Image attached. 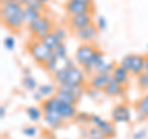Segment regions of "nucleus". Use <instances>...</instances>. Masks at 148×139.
<instances>
[{
  "instance_id": "nucleus-4",
  "label": "nucleus",
  "mask_w": 148,
  "mask_h": 139,
  "mask_svg": "<svg viewBox=\"0 0 148 139\" xmlns=\"http://www.w3.org/2000/svg\"><path fill=\"white\" fill-rule=\"evenodd\" d=\"M119 64L127 69L132 76H138L145 72V55L138 53H130L123 55Z\"/></svg>"
},
{
  "instance_id": "nucleus-15",
  "label": "nucleus",
  "mask_w": 148,
  "mask_h": 139,
  "mask_svg": "<svg viewBox=\"0 0 148 139\" xmlns=\"http://www.w3.org/2000/svg\"><path fill=\"white\" fill-rule=\"evenodd\" d=\"M135 112L138 122H143L148 119V95L142 96L135 104Z\"/></svg>"
},
{
  "instance_id": "nucleus-41",
  "label": "nucleus",
  "mask_w": 148,
  "mask_h": 139,
  "mask_svg": "<svg viewBox=\"0 0 148 139\" xmlns=\"http://www.w3.org/2000/svg\"><path fill=\"white\" fill-rule=\"evenodd\" d=\"M145 72L148 73V54L145 55Z\"/></svg>"
},
{
  "instance_id": "nucleus-44",
  "label": "nucleus",
  "mask_w": 148,
  "mask_h": 139,
  "mask_svg": "<svg viewBox=\"0 0 148 139\" xmlns=\"http://www.w3.org/2000/svg\"><path fill=\"white\" fill-rule=\"evenodd\" d=\"M12 1H15V3H18V4H21V5H25L27 0H12Z\"/></svg>"
},
{
  "instance_id": "nucleus-7",
  "label": "nucleus",
  "mask_w": 148,
  "mask_h": 139,
  "mask_svg": "<svg viewBox=\"0 0 148 139\" xmlns=\"http://www.w3.org/2000/svg\"><path fill=\"white\" fill-rule=\"evenodd\" d=\"M67 68H68L67 82H66L67 85H72V86H84V85H86L88 75L85 74V72L83 70L82 67L74 64V65L67 67Z\"/></svg>"
},
{
  "instance_id": "nucleus-23",
  "label": "nucleus",
  "mask_w": 148,
  "mask_h": 139,
  "mask_svg": "<svg viewBox=\"0 0 148 139\" xmlns=\"http://www.w3.org/2000/svg\"><path fill=\"white\" fill-rule=\"evenodd\" d=\"M67 74H68V68L67 67H59L57 70H56L53 74H52V76H53V80L54 82L58 85H63V84H66L67 82Z\"/></svg>"
},
{
  "instance_id": "nucleus-28",
  "label": "nucleus",
  "mask_w": 148,
  "mask_h": 139,
  "mask_svg": "<svg viewBox=\"0 0 148 139\" xmlns=\"http://www.w3.org/2000/svg\"><path fill=\"white\" fill-rule=\"evenodd\" d=\"M24 6L30 7V9H35V10H38L42 14H46V11H47V5L43 4V3H41L40 0H27Z\"/></svg>"
},
{
  "instance_id": "nucleus-17",
  "label": "nucleus",
  "mask_w": 148,
  "mask_h": 139,
  "mask_svg": "<svg viewBox=\"0 0 148 139\" xmlns=\"http://www.w3.org/2000/svg\"><path fill=\"white\" fill-rule=\"evenodd\" d=\"M58 113L61 114V117L64 119V121H72V119H74V117H75V114L78 113L77 105L66 104V102L59 101Z\"/></svg>"
},
{
  "instance_id": "nucleus-3",
  "label": "nucleus",
  "mask_w": 148,
  "mask_h": 139,
  "mask_svg": "<svg viewBox=\"0 0 148 139\" xmlns=\"http://www.w3.org/2000/svg\"><path fill=\"white\" fill-rule=\"evenodd\" d=\"M26 27H27V31L30 32V35L34 37V40L41 41L45 36H47L48 33H51L53 31L54 25H53L52 18L45 14L38 20L34 21L30 25H26Z\"/></svg>"
},
{
  "instance_id": "nucleus-43",
  "label": "nucleus",
  "mask_w": 148,
  "mask_h": 139,
  "mask_svg": "<svg viewBox=\"0 0 148 139\" xmlns=\"http://www.w3.org/2000/svg\"><path fill=\"white\" fill-rule=\"evenodd\" d=\"M77 1L84 3V4H86V5H91L92 6V0H77Z\"/></svg>"
},
{
  "instance_id": "nucleus-20",
  "label": "nucleus",
  "mask_w": 148,
  "mask_h": 139,
  "mask_svg": "<svg viewBox=\"0 0 148 139\" xmlns=\"http://www.w3.org/2000/svg\"><path fill=\"white\" fill-rule=\"evenodd\" d=\"M41 42H42L43 44H46V46H47V47H48L49 49H52L53 52H54V49L57 48L58 46L62 43V41L59 40L58 37L56 36L54 32L52 31V32H51V33H48L47 36H45L41 40Z\"/></svg>"
},
{
  "instance_id": "nucleus-39",
  "label": "nucleus",
  "mask_w": 148,
  "mask_h": 139,
  "mask_svg": "<svg viewBox=\"0 0 148 139\" xmlns=\"http://www.w3.org/2000/svg\"><path fill=\"white\" fill-rule=\"evenodd\" d=\"M5 116H6V107L5 106H1V107H0V118L4 119Z\"/></svg>"
},
{
  "instance_id": "nucleus-19",
  "label": "nucleus",
  "mask_w": 148,
  "mask_h": 139,
  "mask_svg": "<svg viewBox=\"0 0 148 139\" xmlns=\"http://www.w3.org/2000/svg\"><path fill=\"white\" fill-rule=\"evenodd\" d=\"M26 114L32 123H37L43 117V110L38 106H29L26 108Z\"/></svg>"
},
{
  "instance_id": "nucleus-29",
  "label": "nucleus",
  "mask_w": 148,
  "mask_h": 139,
  "mask_svg": "<svg viewBox=\"0 0 148 139\" xmlns=\"http://www.w3.org/2000/svg\"><path fill=\"white\" fill-rule=\"evenodd\" d=\"M88 139H106L105 136L103 134V132L96 127V126H91L88 127V134H86Z\"/></svg>"
},
{
  "instance_id": "nucleus-8",
  "label": "nucleus",
  "mask_w": 148,
  "mask_h": 139,
  "mask_svg": "<svg viewBox=\"0 0 148 139\" xmlns=\"http://www.w3.org/2000/svg\"><path fill=\"white\" fill-rule=\"evenodd\" d=\"M95 49L96 47L92 43H82L77 48L75 53H74V61H75L77 65H79L82 68L84 67L85 63L90 59L92 53L95 52Z\"/></svg>"
},
{
  "instance_id": "nucleus-42",
  "label": "nucleus",
  "mask_w": 148,
  "mask_h": 139,
  "mask_svg": "<svg viewBox=\"0 0 148 139\" xmlns=\"http://www.w3.org/2000/svg\"><path fill=\"white\" fill-rule=\"evenodd\" d=\"M22 74H24V75H32L30 68H24V70H22Z\"/></svg>"
},
{
  "instance_id": "nucleus-9",
  "label": "nucleus",
  "mask_w": 148,
  "mask_h": 139,
  "mask_svg": "<svg viewBox=\"0 0 148 139\" xmlns=\"http://www.w3.org/2000/svg\"><path fill=\"white\" fill-rule=\"evenodd\" d=\"M99 32L100 31L98 30L96 25L95 24H91L89 26L84 27V29L73 31V33H74V36H75L82 43H92L96 38H98Z\"/></svg>"
},
{
  "instance_id": "nucleus-22",
  "label": "nucleus",
  "mask_w": 148,
  "mask_h": 139,
  "mask_svg": "<svg viewBox=\"0 0 148 139\" xmlns=\"http://www.w3.org/2000/svg\"><path fill=\"white\" fill-rule=\"evenodd\" d=\"M57 89H58L57 84H42V85L38 86L37 90H38V92L42 95L43 99H48V97H52L56 95Z\"/></svg>"
},
{
  "instance_id": "nucleus-2",
  "label": "nucleus",
  "mask_w": 148,
  "mask_h": 139,
  "mask_svg": "<svg viewBox=\"0 0 148 139\" xmlns=\"http://www.w3.org/2000/svg\"><path fill=\"white\" fill-rule=\"evenodd\" d=\"M27 52L34 59V62L40 67H43L45 63L51 58L53 50L49 49L47 46L43 44L40 40H32L27 43Z\"/></svg>"
},
{
  "instance_id": "nucleus-31",
  "label": "nucleus",
  "mask_w": 148,
  "mask_h": 139,
  "mask_svg": "<svg viewBox=\"0 0 148 139\" xmlns=\"http://www.w3.org/2000/svg\"><path fill=\"white\" fill-rule=\"evenodd\" d=\"M103 94H104V92L101 90L94 89V87H89V86L85 87V95H86V97H88V99H90V100H92V101L99 100L100 96Z\"/></svg>"
},
{
  "instance_id": "nucleus-10",
  "label": "nucleus",
  "mask_w": 148,
  "mask_h": 139,
  "mask_svg": "<svg viewBox=\"0 0 148 139\" xmlns=\"http://www.w3.org/2000/svg\"><path fill=\"white\" fill-rule=\"evenodd\" d=\"M64 9H66V12L68 16L83 15V14H92L91 5H86V4L77 1V0H67Z\"/></svg>"
},
{
  "instance_id": "nucleus-6",
  "label": "nucleus",
  "mask_w": 148,
  "mask_h": 139,
  "mask_svg": "<svg viewBox=\"0 0 148 139\" xmlns=\"http://www.w3.org/2000/svg\"><path fill=\"white\" fill-rule=\"evenodd\" d=\"M111 121L114 123L128 124L132 122V112L126 104H117L111 110Z\"/></svg>"
},
{
  "instance_id": "nucleus-14",
  "label": "nucleus",
  "mask_w": 148,
  "mask_h": 139,
  "mask_svg": "<svg viewBox=\"0 0 148 139\" xmlns=\"http://www.w3.org/2000/svg\"><path fill=\"white\" fill-rule=\"evenodd\" d=\"M104 95L108 97H117V96H122L126 92V86L120 84L117 80H115L114 78L110 79V81L108 82V85L104 89Z\"/></svg>"
},
{
  "instance_id": "nucleus-26",
  "label": "nucleus",
  "mask_w": 148,
  "mask_h": 139,
  "mask_svg": "<svg viewBox=\"0 0 148 139\" xmlns=\"http://www.w3.org/2000/svg\"><path fill=\"white\" fill-rule=\"evenodd\" d=\"M115 67H116V64H115L114 62H109V61L105 59V61L101 62L98 65V68L95 69L94 74L95 73H98V74H111L114 72Z\"/></svg>"
},
{
  "instance_id": "nucleus-21",
  "label": "nucleus",
  "mask_w": 148,
  "mask_h": 139,
  "mask_svg": "<svg viewBox=\"0 0 148 139\" xmlns=\"http://www.w3.org/2000/svg\"><path fill=\"white\" fill-rule=\"evenodd\" d=\"M42 15H45V14H42L38 10H35V9H30V7H26V6L24 9V20H25L26 25H30L34 21L38 20Z\"/></svg>"
},
{
  "instance_id": "nucleus-12",
  "label": "nucleus",
  "mask_w": 148,
  "mask_h": 139,
  "mask_svg": "<svg viewBox=\"0 0 148 139\" xmlns=\"http://www.w3.org/2000/svg\"><path fill=\"white\" fill-rule=\"evenodd\" d=\"M112 78L111 74H91V75L88 76V80H86V85L85 86H89V87H94V89H98L104 91L105 86L108 85V82L110 81V79Z\"/></svg>"
},
{
  "instance_id": "nucleus-33",
  "label": "nucleus",
  "mask_w": 148,
  "mask_h": 139,
  "mask_svg": "<svg viewBox=\"0 0 148 139\" xmlns=\"http://www.w3.org/2000/svg\"><path fill=\"white\" fill-rule=\"evenodd\" d=\"M53 32L56 33V36H57L58 38L62 41V42H66V40H67V37H68L67 29H64L63 26H54Z\"/></svg>"
},
{
  "instance_id": "nucleus-1",
  "label": "nucleus",
  "mask_w": 148,
  "mask_h": 139,
  "mask_svg": "<svg viewBox=\"0 0 148 139\" xmlns=\"http://www.w3.org/2000/svg\"><path fill=\"white\" fill-rule=\"evenodd\" d=\"M24 5L12 0H1V24L12 32H20L24 25H26L24 20Z\"/></svg>"
},
{
  "instance_id": "nucleus-18",
  "label": "nucleus",
  "mask_w": 148,
  "mask_h": 139,
  "mask_svg": "<svg viewBox=\"0 0 148 139\" xmlns=\"http://www.w3.org/2000/svg\"><path fill=\"white\" fill-rule=\"evenodd\" d=\"M111 75H112V78L115 80H117L120 84L127 86L128 81H130V76H131V73H130L127 69L121 67L120 64H116V67H115L114 72L111 73Z\"/></svg>"
},
{
  "instance_id": "nucleus-34",
  "label": "nucleus",
  "mask_w": 148,
  "mask_h": 139,
  "mask_svg": "<svg viewBox=\"0 0 148 139\" xmlns=\"http://www.w3.org/2000/svg\"><path fill=\"white\" fill-rule=\"evenodd\" d=\"M3 46H4V48H5V49L12 50L14 48H15V46H16V40H15V37H12V36H6V37H4V40H3Z\"/></svg>"
},
{
  "instance_id": "nucleus-32",
  "label": "nucleus",
  "mask_w": 148,
  "mask_h": 139,
  "mask_svg": "<svg viewBox=\"0 0 148 139\" xmlns=\"http://www.w3.org/2000/svg\"><path fill=\"white\" fill-rule=\"evenodd\" d=\"M136 82H137V86L141 90H147L148 89V73L143 72L138 76H136Z\"/></svg>"
},
{
  "instance_id": "nucleus-36",
  "label": "nucleus",
  "mask_w": 148,
  "mask_h": 139,
  "mask_svg": "<svg viewBox=\"0 0 148 139\" xmlns=\"http://www.w3.org/2000/svg\"><path fill=\"white\" fill-rule=\"evenodd\" d=\"M95 25H96V27H98V30H99L100 32L108 30V21H106V17L103 16V15H100V16L96 17Z\"/></svg>"
},
{
  "instance_id": "nucleus-11",
  "label": "nucleus",
  "mask_w": 148,
  "mask_h": 139,
  "mask_svg": "<svg viewBox=\"0 0 148 139\" xmlns=\"http://www.w3.org/2000/svg\"><path fill=\"white\" fill-rule=\"evenodd\" d=\"M67 24H68V27L72 31L84 29V27L94 24V20H92V14H83V15L69 16Z\"/></svg>"
},
{
  "instance_id": "nucleus-25",
  "label": "nucleus",
  "mask_w": 148,
  "mask_h": 139,
  "mask_svg": "<svg viewBox=\"0 0 148 139\" xmlns=\"http://www.w3.org/2000/svg\"><path fill=\"white\" fill-rule=\"evenodd\" d=\"M59 62H61V59H59L57 55H56L54 53L51 55V58L48 59L47 62L45 63V65L42 67L43 69L47 73H49V74H53L56 70H57V69L59 68Z\"/></svg>"
},
{
  "instance_id": "nucleus-24",
  "label": "nucleus",
  "mask_w": 148,
  "mask_h": 139,
  "mask_svg": "<svg viewBox=\"0 0 148 139\" xmlns=\"http://www.w3.org/2000/svg\"><path fill=\"white\" fill-rule=\"evenodd\" d=\"M21 84L27 91H32V92L36 91L40 86L34 75H24V78H22V80H21Z\"/></svg>"
},
{
  "instance_id": "nucleus-30",
  "label": "nucleus",
  "mask_w": 148,
  "mask_h": 139,
  "mask_svg": "<svg viewBox=\"0 0 148 139\" xmlns=\"http://www.w3.org/2000/svg\"><path fill=\"white\" fill-rule=\"evenodd\" d=\"M53 53L57 55V57L61 59L62 62L64 61V59H67V58H68V48H67L66 42H62L57 48L54 49V52H53Z\"/></svg>"
},
{
  "instance_id": "nucleus-5",
  "label": "nucleus",
  "mask_w": 148,
  "mask_h": 139,
  "mask_svg": "<svg viewBox=\"0 0 148 139\" xmlns=\"http://www.w3.org/2000/svg\"><path fill=\"white\" fill-rule=\"evenodd\" d=\"M90 124L98 127L100 131L103 132L106 139H111L116 136V127H115L114 122L104 119L103 117H100L99 114H95V113L90 114Z\"/></svg>"
},
{
  "instance_id": "nucleus-45",
  "label": "nucleus",
  "mask_w": 148,
  "mask_h": 139,
  "mask_svg": "<svg viewBox=\"0 0 148 139\" xmlns=\"http://www.w3.org/2000/svg\"><path fill=\"white\" fill-rule=\"evenodd\" d=\"M41 3H43V4H46V5H47L48 3H51V0H40Z\"/></svg>"
},
{
  "instance_id": "nucleus-46",
  "label": "nucleus",
  "mask_w": 148,
  "mask_h": 139,
  "mask_svg": "<svg viewBox=\"0 0 148 139\" xmlns=\"http://www.w3.org/2000/svg\"><path fill=\"white\" fill-rule=\"evenodd\" d=\"M147 47H148V44H147Z\"/></svg>"
},
{
  "instance_id": "nucleus-16",
  "label": "nucleus",
  "mask_w": 148,
  "mask_h": 139,
  "mask_svg": "<svg viewBox=\"0 0 148 139\" xmlns=\"http://www.w3.org/2000/svg\"><path fill=\"white\" fill-rule=\"evenodd\" d=\"M43 119L46 124L51 129H53V131L59 129L64 124V122H66L58 112H43Z\"/></svg>"
},
{
  "instance_id": "nucleus-27",
  "label": "nucleus",
  "mask_w": 148,
  "mask_h": 139,
  "mask_svg": "<svg viewBox=\"0 0 148 139\" xmlns=\"http://www.w3.org/2000/svg\"><path fill=\"white\" fill-rule=\"evenodd\" d=\"M73 121L82 127H86L88 124H90V114L86 112H78Z\"/></svg>"
},
{
  "instance_id": "nucleus-13",
  "label": "nucleus",
  "mask_w": 148,
  "mask_h": 139,
  "mask_svg": "<svg viewBox=\"0 0 148 139\" xmlns=\"http://www.w3.org/2000/svg\"><path fill=\"white\" fill-rule=\"evenodd\" d=\"M103 61H105V54H104V52L101 49L96 48L95 52L92 53V55L90 57V59L85 63V65L83 67V70H84L86 75L89 76V75H91V74H94L95 69L98 68V65Z\"/></svg>"
},
{
  "instance_id": "nucleus-38",
  "label": "nucleus",
  "mask_w": 148,
  "mask_h": 139,
  "mask_svg": "<svg viewBox=\"0 0 148 139\" xmlns=\"http://www.w3.org/2000/svg\"><path fill=\"white\" fill-rule=\"evenodd\" d=\"M34 100L35 101H37V102H42V101L45 100L43 99V97H42V95H41L40 94V92H38V90H36V91H34Z\"/></svg>"
},
{
  "instance_id": "nucleus-37",
  "label": "nucleus",
  "mask_w": 148,
  "mask_h": 139,
  "mask_svg": "<svg viewBox=\"0 0 148 139\" xmlns=\"http://www.w3.org/2000/svg\"><path fill=\"white\" fill-rule=\"evenodd\" d=\"M147 134H148V131L146 128L138 129V131H136L135 133L132 134V139H146Z\"/></svg>"
},
{
  "instance_id": "nucleus-35",
  "label": "nucleus",
  "mask_w": 148,
  "mask_h": 139,
  "mask_svg": "<svg viewBox=\"0 0 148 139\" xmlns=\"http://www.w3.org/2000/svg\"><path fill=\"white\" fill-rule=\"evenodd\" d=\"M21 133L24 134L25 137H29V138H34L37 136V133H38V129L37 127L35 126H26L21 129Z\"/></svg>"
},
{
  "instance_id": "nucleus-40",
  "label": "nucleus",
  "mask_w": 148,
  "mask_h": 139,
  "mask_svg": "<svg viewBox=\"0 0 148 139\" xmlns=\"http://www.w3.org/2000/svg\"><path fill=\"white\" fill-rule=\"evenodd\" d=\"M47 133H48V136H45V139H57V137L52 132H47Z\"/></svg>"
}]
</instances>
